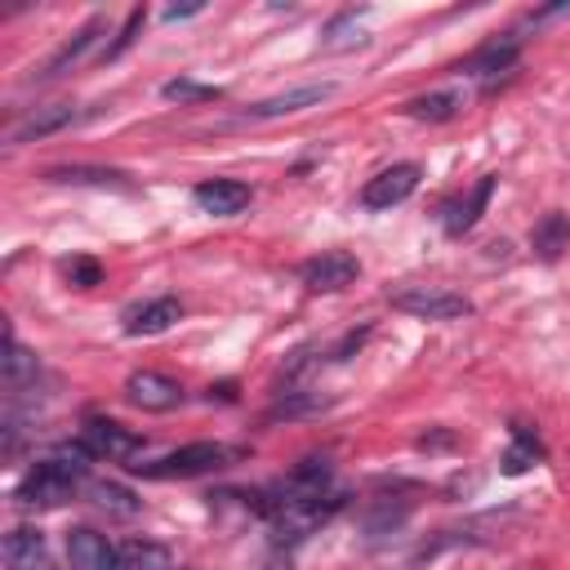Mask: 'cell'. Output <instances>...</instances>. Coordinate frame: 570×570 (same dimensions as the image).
I'll use <instances>...</instances> for the list:
<instances>
[{
    "mask_svg": "<svg viewBox=\"0 0 570 570\" xmlns=\"http://www.w3.org/2000/svg\"><path fill=\"white\" fill-rule=\"evenodd\" d=\"M4 566L9 570H53L45 552V534L36 525H13L4 534Z\"/></svg>",
    "mask_w": 570,
    "mask_h": 570,
    "instance_id": "cell-13",
    "label": "cell"
},
{
    "mask_svg": "<svg viewBox=\"0 0 570 570\" xmlns=\"http://www.w3.org/2000/svg\"><path fill=\"white\" fill-rule=\"evenodd\" d=\"M178 316H183V303L169 298V294H160V298H151V303L125 312V334H134V338H151V334H165Z\"/></svg>",
    "mask_w": 570,
    "mask_h": 570,
    "instance_id": "cell-12",
    "label": "cell"
},
{
    "mask_svg": "<svg viewBox=\"0 0 570 570\" xmlns=\"http://www.w3.org/2000/svg\"><path fill=\"white\" fill-rule=\"evenodd\" d=\"M76 120V107L71 102H49V107H36V111H27L13 129H9V142L18 147V142H36V138H49V134H58V129H67Z\"/></svg>",
    "mask_w": 570,
    "mask_h": 570,
    "instance_id": "cell-11",
    "label": "cell"
},
{
    "mask_svg": "<svg viewBox=\"0 0 570 570\" xmlns=\"http://www.w3.org/2000/svg\"><path fill=\"white\" fill-rule=\"evenodd\" d=\"M160 94L169 98V102H218L223 98V89L218 85H196V80H165L160 85Z\"/></svg>",
    "mask_w": 570,
    "mask_h": 570,
    "instance_id": "cell-23",
    "label": "cell"
},
{
    "mask_svg": "<svg viewBox=\"0 0 570 570\" xmlns=\"http://www.w3.org/2000/svg\"><path fill=\"white\" fill-rule=\"evenodd\" d=\"M463 107V94L459 89H436V94H423V98H410L405 111L414 120H454Z\"/></svg>",
    "mask_w": 570,
    "mask_h": 570,
    "instance_id": "cell-20",
    "label": "cell"
},
{
    "mask_svg": "<svg viewBox=\"0 0 570 570\" xmlns=\"http://www.w3.org/2000/svg\"><path fill=\"white\" fill-rule=\"evenodd\" d=\"M80 441L89 445V454H94V459H111V463L129 459V454L142 445V436H138V432H129V428H125V423H116V419H85Z\"/></svg>",
    "mask_w": 570,
    "mask_h": 570,
    "instance_id": "cell-8",
    "label": "cell"
},
{
    "mask_svg": "<svg viewBox=\"0 0 570 570\" xmlns=\"http://www.w3.org/2000/svg\"><path fill=\"white\" fill-rule=\"evenodd\" d=\"M76 485H80L76 472H67L58 459H45V463H36V468L18 481L13 499L27 503V508H58V503H67V499L76 494Z\"/></svg>",
    "mask_w": 570,
    "mask_h": 570,
    "instance_id": "cell-2",
    "label": "cell"
},
{
    "mask_svg": "<svg viewBox=\"0 0 570 570\" xmlns=\"http://www.w3.org/2000/svg\"><path fill=\"white\" fill-rule=\"evenodd\" d=\"M120 552H125V570H174L169 552L156 548V543H129Z\"/></svg>",
    "mask_w": 570,
    "mask_h": 570,
    "instance_id": "cell-25",
    "label": "cell"
},
{
    "mask_svg": "<svg viewBox=\"0 0 570 570\" xmlns=\"http://www.w3.org/2000/svg\"><path fill=\"white\" fill-rule=\"evenodd\" d=\"M539 454H543V450H539V441H534L525 428H517V445L503 454V472H508V476H521L530 463H539Z\"/></svg>",
    "mask_w": 570,
    "mask_h": 570,
    "instance_id": "cell-24",
    "label": "cell"
},
{
    "mask_svg": "<svg viewBox=\"0 0 570 570\" xmlns=\"http://www.w3.org/2000/svg\"><path fill=\"white\" fill-rule=\"evenodd\" d=\"M325 401L321 396H303V392H289L285 401H276L272 405V419H298V414H312V410H321Z\"/></svg>",
    "mask_w": 570,
    "mask_h": 570,
    "instance_id": "cell-27",
    "label": "cell"
},
{
    "mask_svg": "<svg viewBox=\"0 0 570 570\" xmlns=\"http://www.w3.org/2000/svg\"><path fill=\"white\" fill-rule=\"evenodd\" d=\"M490 196H494V174H485V178H476V187L463 196V200H454V205H445V214H441V227L450 232V236H463V232H472L476 227V218L485 214V205H490Z\"/></svg>",
    "mask_w": 570,
    "mask_h": 570,
    "instance_id": "cell-14",
    "label": "cell"
},
{
    "mask_svg": "<svg viewBox=\"0 0 570 570\" xmlns=\"http://www.w3.org/2000/svg\"><path fill=\"white\" fill-rule=\"evenodd\" d=\"M392 307L396 312H410L419 321H459V316H472V298H463L454 289H436V285L396 289L392 294Z\"/></svg>",
    "mask_w": 570,
    "mask_h": 570,
    "instance_id": "cell-3",
    "label": "cell"
},
{
    "mask_svg": "<svg viewBox=\"0 0 570 570\" xmlns=\"http://www.w3.org/2000/svg\"><path fill=\"white\" fill-rule=\"evenodd\" d=\"M191 13H200V4H169V9H165L169 22H174V18H191Z\"/></svg>",
    "mask_w": 570,
    "mask_h": 570,
    "instance_id": "cell-29",
    "label": "cell"
},
{
    "mask_svg": "<svg viewBox=\"0 0 570 570\" xmlns=\"http://www.w3.org/2000/svg\"><path fill=\"white\" fill-rule=\"evenodd\" d=\"M356 276H361V263H356V254H347V249H325V254H316V258H307V263L298 267V281H303L312 294L347 289Z\"/></svg>",
    "mask_w": 570,
    "mask_h": 570,
    "instance_id": "cell-4",
    "label": "cell"
},
{
    "mask_svg": "<svg viewBox=\"0 0 570 570\" xmlns=\"http://www.w3.org/2000/svg\"><path fill=\"white\" fill-rule=\"evenodd\" d=\"M263 570H289V566H285V561H267Z\"/></svg>",
    "mask_w": 570,
    "mask_h": 570,
    "instance_id": "cell-30",
    "label": "cell"
},
{
    "mask_svg": "<svg viewBox=\"0 0 570 570\" xmlns=\"http://www.w3.org/2000/svg\"><path fill=\"white\" fill-rule=\"evenodd\" d=\"M67 557L76 570H125V552L98 534L94 525H71L67 530Z\"/></svg>",
    "mask_w": 570,
    "mask_h": 570,
    "instance_id": "cell-5",
    "label": "cell"
},
{
    "mask_svg": "<svg viewBox=\"0 0 570 570\" xmlns=\"http://www.w3.org/2000/svg\"><path fill=\"white\" fill-rule=\"evenodd\" d=\"M419 174H423V169H419L414 160H401V165L374 174V178L361 187V205H365V209H392V205H401L405 196H414Z\"/></svg>",
    "mask_w": 570,
    "mask_h": 570,
    "instance_id": "cell-7",
    "label": "cell"
},
{
    "mask_svg": "<svg viewBox=\"0 0 570 570\" xmlns=\"http://www.w3.org/2000/svg\"><path fill=\"white\" fill-rule=\"evenodd\" d=\"M102 31H107V18H89V22H85V27H80V31H76V36H71V40H67L49 62H45V71H40V76H62L71 62H80V58L98 45V36H102Z\"/></svg>",
    "mask_w": 570,
    "mask_h": 570,
    "instance_id": "cell-18",
    "label": "cell"
},
{
    "mask_svg": "<svg viewBox=\"0 0 570 570\" xmlns=\"http://www.w3.org/2000/svg\"><path fill=\"white\" fill-rule=\"evenodd\" d=\"M325 98H334V85H330V80H321V85H294V89H281V94H272V98H258V102H249V111H245V116H254V120L294 116V111L321 107Z\"/></svg>",
    "mask_w": 570,
    "mask_h": 570,
    "instance_id": "cell-9",
    "label": "cell"
},
{
    "mask_svg": "<svg viewBox=\"0 0 570 570\" xmlns=\"http://www.w3.org/2000/svg\"><path fill=\"white\" fill-rule=\"evenodd\" d=\"M67 276H71V285L89 289V285H98V281H102V267H98V263H89V258H76V263H67Z\"/></svg>",
    "mask_w": 570,
    "mask_h": 570,
    "instance_id": "cell-28",
    "label": "cell"
},
{
    "mask_svg": "<svg viewBox=\"0 0 570 570\" xmlns=\"http://www.w3.org/2000/svg\"><path fill=\"white\" fill-rule=\"evenodd\" d=\"M36 374H40V361H36L13 334H4V356H0V379H4V387H9V392H22V387L36 383Z\"/></svg>",
    "mask_w": 570,
    "mask_h": 570,
    "instance_id": "cell-17",
    "label": "cell"
},
{
    "mask_svg": "<svg viewBox=\"0 0 570 570\" xmlns=\"http://www.w3.org/2000/svg\"><path fill=\"white\" fill-rule=\"evenodd\" d=\"M125 396H129V405H138V410H147V414H165V410H178V405H183L178 379L156 374V370H134V374L125 379Z\"/></svg>",
    "mask_w": 570,
    "mask_h": 570,
    "instance_id": "cell-6",
    "label": "cell"
},
{
    "mask_svg": "<svg viewBox=\"0 0 570 570\" xmlns=\"http://www.w3.org/2000/svg\"><path fill=\"white\" fill-rule=\"evenodd\" d=\"M89 494H94V503H98L102 512H111V517H138V508H142V499H138L134 490L116 485V481H94Z\"/></svg>",
    "mask_w": 570,
    "mask_h": 570,
    "instance_id": "cell-22",
    "label": "cell"
},
{
    "mask_svg": "<svg viewBox=\"0 0 570 570\" xmlns=\"http://www.w3.org/2000/svg\"><path fill=\"white\" fill-rule=\"evenodd\" d=\"M530 245H534V254L539 258H561V249L570 245V218L566 214H543L539 223H534V232H530Z\"/></svg>",
    "mask_w": 570,
    "mask_h": 570,
    "instance_id": "cell-19",
    "label": "cell"
},
{
    "mask_svg": "<svg viewBox=\"0 0 570 570\" xmlns=\"http://www.w3.org/2000/svg\"><path fill=\"white\" fill-rule=\"evenodd\" d=\"M227 459H232L227 445H218V441H191V445L169 450V454L156 459V463H129V468L142 472V476L169 481V476H200V472H214V468H223Z\"/></svg>",
    "mask_w": 570,
    "mask_h": 570,
    "instance_id": "cell-1",
    "label": "cell"
},
{
    "mask_svg": "<svg viewBox=\"0 0 570 570\" xmlns=\"http://www.w3.org/2000/svg\"><path fill=\"white\" fill-rule=\"evenodd\" d=\"M517 53H521V40H517V36H494V40H485L481 49H472V53L463 58V67H459V71H472V76L508 71V67L517 62Z\"/></svg>",
    "mask_w": 570,
    "mask_h": 570,
    "instance_id": "cell-15",
    "label": "cell"
},
{
    "mask_svg": "<svg viewBox=\"0 0 570 570\" xmlns=\"http://www.w3.org/2000/svg\"><path fill=\"white\" fill-rule=\"evenodd\" d=\"M191 200L214 218H232L249 205V187L240 178H205V183L191 187Z\"/></svg>",
    "mask_w": 570,
    "mask_h": 570,
    "instance_id": "cell-10",
    "label": "cell"
},
{
    "mask_svg": "<svg viewBox=\"0 0 570 570\" xmlns=\"http://www.w3.org/2000/svg\"><path fill=\"white\" fill-rule=\"evenodd\" d=\"M361 18H365V9H361V13H356V9L334 13V18L325 22V31H321V49H352V45H361V40H365Z\"/></svg>",
    "mask_w": 570,
    "mask_h": 570,
    "instance_id": "cell-21",
    "label": "cell"
},
{
    "mask_svg": "<svg viewBox=\"0 0 570 570\" xmlns=\"http://www.w3.org/2000/svg\"><path fill=\"white\" fill-rule=\"evenodd\" d=\"M45 178L67 183V187H129V174L111 165H53L45 169Z\"/></svg>",
    "mask_w": 570,
    "mask_h": 570,
    "instance_id": "cell-16",
    "label": "cell"
},
{
    "mask_svg": "<svg viewBox=\"0 0 570 570\" xmlns=\"http://www.w3.org/2000/svg\"><path fill=\"white\" fill-rule=\"evenodd\" d=\"M142 22H147V9H142V4H134V9H129V18H125V27H120V36H116V40H111V45L102 49V62H111V58H120V53H125V49H129V45L138 40V31H142Z\"/></svg>",
    "mask_w": 570,
    "mask_h": 570,
    "instance_id": "cell-26",
    "label": "cell"
}]
</instances>
